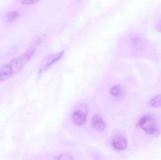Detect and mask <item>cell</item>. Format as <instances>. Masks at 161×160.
Returning a JSON list of instances; mask_svg holds the SVG:
<instances>
[{"label": "cell", "instance_id": "obj_6", "mask_svg": "<svg viewBox=\"0 0 161 160\" xmlns=\"http://www.w3.org/2000/svg\"><path fill=\"white\" fill-rule=\"evenodd\" d=\"M91 125L96 131H103L106 129V122L99 115H95L91 119Z\"/></svg>", "mask_w": 161, "mask_h": 160}, {"label": "cell", "instance_id": "obj_9", "mask_svg": "<svg viewBox=\"0 0 161 160\" xmlns=\"http://www.w3.org/2000/svg\"><path fill=\"white\" fill-rule=\"evenodd\" d=\"M149 106L152 107V108H160V95L158 94L156 97H154L153 98L151 99L149 101Z\"/></svg>", "mask_w": 161, "mask_h": 160}, {"label": "cell", "instance_id": "obj_12", "mask_svg": "<svg viewBox=\"0 0 161 160\" xmlns=\"http://www.w3.org/2000/svg\"><path fill=\"white\" fill-rule=\"evenodd\" d=\"M41 0H21V3L24 6H30V5L36 4Z\"/></svg>", "mask_w": 161, "mask_h": 160}, {"label": "cell", "instance_id": "obj_2", "mask_svg": "<svg viewBox=\"0 0 161 160\" xmlns=\"http://www.w3.org/2000/svg\"><path fill=\"white\" fill-rule=\"evenodd\" d=\"M138 125H139L140 128L143 131L146 132L147 134L156 135L160 132L156 119L151 116L147 115L142 116L140 118Z\"/></svg>", "mask_w": 161, "mask_h": 160}, {"label": "cell", "instance_id": "obj_4", "mask_svg": "<svg viewBox=\"0 0 161 160\" xmlns=\"http://www.w3.org/2000/svg\"><path fill=\"white\" fill-rule=\"evenodd\" d=\"M72 121L77 126H82L86 122V112L82 110H76L72 113Z\"/></svg>", "mask_w": 161, "mask_h": 160}, {"label": "cell", "instance_id": "obj_8", "mask_svg": "<svg viewBox=\"0 0 161 160\" xmlns=\"http://www.w3.org/2000/svg\"><path fill=\"white\" fill-rule=\"evenodd\" d=\"M131 44L134 48L137 49V50H142L144 46L145 42L139 36H135L131 39Z\"/></svg>", "mask_w": 161, "mask_h": 160}, {"label": "cell", "instance_id": "obj_3", "mask_svg": "<svg viewBox=\"0 0 161 160\" xmlns=\"http://www.w3.org/2000/svg\"><path fill=\"white\" fill-rule=\"evenodd\" d=\"M64 54V51L58 52V53H53V54H50L47 56H46L43 60H42V63L40 64V67H39V73L41 74L42 72H44L45 71H47V69L50 68L51 66H53L55 63L58 62L59 60H61L63 57Z\"/></svg>", "mask_w": 161, "mask_h": 160}, {"label": "cell", "instance_id": "obj_1", "mask_svg": "<svg viewBox=\"0 0 161 160\" xmlns=\"http://www.w3.org/2000/svg\"><path fill=\"white\" fill-rule=\"evenodd\" d=\"M36 53V49L35 47H31L20 56L11 60L9 62L0 67V83L6 81L20 73L25 66L35 56Z\"/></svg>", "mask_w": 161, "mask_h": 160}, {"label": "cell", "instance_id": "obj_5", "mask_svg": "<svg viewBox=\"0 0 161 160\" xmlns=\"http://www.w3.org/2000/svg\"><path fill=\"white\" fill-rule=\"evenodd\" d=\"M112 145L116 150L124 151L127 147L128 142L125 136H122V135H118L113 139Z\"/></svg>", "mask_w": 161, "mask_h": 160}, {"label": "cell", "instance_id": "obj_11", "mask_svg": "<svg viewBox=\"0 0 161 160\" xmlns=\"http://www.w3.org/2000/svg\"><path fill=\"white\" fill-rule=\"evenodd\" d=\"M110 93L113 97H117L121 93V88L119 86H114L110 89Z\"/></svg>", "mask_w": 161, "mask_h": 160}, {"label": "cell", "instance_id": "obj_10", "mask_svg": "<svg viewBox=\"0 0 161 160\" xmlns=\"http://www.w3.org/2000/svg\"><path fill=\"white\" fill-rule=\"evenodd\" d=\"M54 160H75L73 157L67 153H63L55 157Z\"/></svg>", "mask_w": 161, "mask_h": 160}, {"label": "cell", "instance_id": "obj_7", "mask_svg": "<svg viewBox=\"0 0 161 160\" xmlns=\"http://www.w3.org/2000/svg\"><path fill=\"white\" fill-rule=\"evenodd\" d=\"M19 17H20V13L18 11H11V12H8L7 13L5 14V16L3 17V21L6 24H12L16 21Z\"/></svg>", "mask_w": 161, "mask_h": 160}]
</instances>
